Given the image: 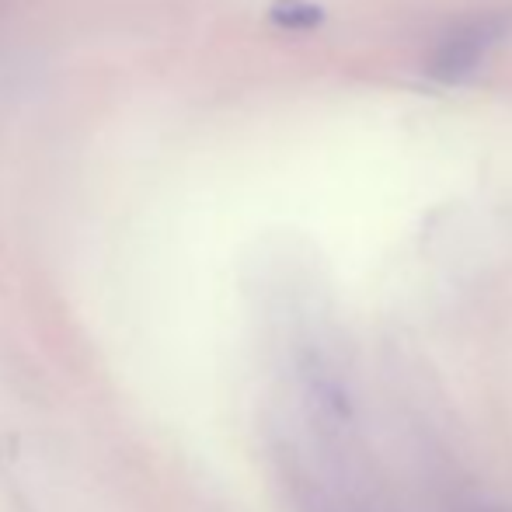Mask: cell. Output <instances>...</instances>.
Wrapping results in <instances>:
<instances>
[{
	"mask_svg": "<svg viewBox=\"0 0 512 512\" xmlns=\"http://www.w3.org/2000/svg\"><path fill=\"white\" fill-rule=\"evenodd\" d=\"M499 32H502L499 21H474V25L460 28L457 35H450L439 46L436 60H432L436 81H460L464 74H471L481 63V56H485V49L499 39Z\"/></svg>",
	"mask_w": 512,
	"mask_h": 512,
	"instance_id": "cell-1",
	"label": "cell"
},
{
	"mask_svg": "<svg viewBox=\"0 0 512 512\" xmlns=\"http://www.w3.org/2000/svg\"><path fill=\"white\" fill-rule=\"evenodd\" d=\"M269 18L283 28H317L324 21V11L307 0H279L269 11Z\"/></svg>",
	"mask_w": 512,
	"mask_h": 512,
	"instance_id": "cell-2",
	"label": "cell"
}]
</instances>
